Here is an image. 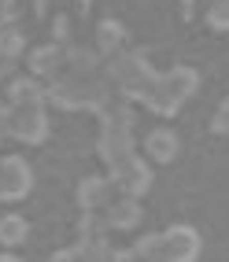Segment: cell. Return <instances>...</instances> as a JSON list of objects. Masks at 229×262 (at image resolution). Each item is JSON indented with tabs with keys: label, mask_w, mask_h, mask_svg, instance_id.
Segmentation results:
<instances>
[{
	"label": "cell",
	"mask_w": 229,
	"mask_h": 262,
	"mask_svg": "<svg viewBox=\"0 0 229 262\" xmlns=\"http://www.w3.org/2000/svg\"><path fill=\"white\" fill-rule=\"evenodd\" d=\"M11 100L19 103V107H37V103L45 100V89H41L37 81H26V78H23V81L11 85Z\"/></svg>",
	"instance_id": "obj_9"
},
{
	"label": "cell",
	"mask_w": 229,
	"mask_h": 262,
	"mask_svg": "<svg viewBox=\"0 0 229 262\" xmlns=\"http://www.w3.org/2000/svg\"><path fill=\"white\" fill-rule=\"evenodd\" d=\"M15 11H19V0H0V19H4V23L11 19Z\"/></svg>",
	"instance_id": "obj_17"
},
{
	"label": "cell",
	"mask_w": 229,
	"mask_h": 262,
	"mask_svg": "<svg viewBox=\"0 0 229 262\" xmlns=\"http://www.w3.org/2000/svg\"><path fill=\"white\" fill-rule=\"evenodd\" d=\"M52 262H81V255H78V251H59Z\"/></svg>",
	"instance_id": "obj_19"
},
{
	"label": "cell",
	"mask_w": 229,
	"mask_h": 262,
	"mask_svg": "<svg viewBox=\"0 0 229 262\" xmlns=\"http://www.w3.org/2000/svg\"><path fill=\"white\" fill-rule=\"evenodd\" d=\"M30 170L23 159H4L0 163V200H19L30 188Z\"/></svg>",
	"instance_id": "obj_3"
},
{
	"label": "cell",
	"mask_w": 229,
	"mask_h": 262,
	"mask_svg": "<svg viewBox=\"0 0 229 262\" xmlns=\"http://www.w3.org/2000/svg\"><path fill=\"white\" fill-rule=\"evenodd\" d=\"M211 129H215V133H229V100L218 107V115L211 118Z\"/></svg>",
	"instance_id": "obj_16"
},
{
	"label": "cell",
	"mask_w": 229,
	"mask_h": 262,
	"mask_svg": "<svg viewBox=\"0 0 229 262\" xmlns=\"http://www.w3.org/2000/svg\"><path fill=\"white\" fill-rule=\"evenodd\" d=\"M118 41H122V26H115V23H103V26H100V45L111 52Z\"/></svg>",
	"instance_id": "obj_15"
},
{
	"label": "cell",
	"mask_w": 229,
	"mask_h": 262,
	"mask_svg": "<svg viewBox=\"0 0 229 262\" xmlns=\"http://www.w3.org/2000/svg\"><path fill=\"white\" fill-rule=\"evenodd\" d=\"M137 255L144 258V262H166V240H163V233L140 236L137 240Z\"/></svg>",
	"instance_id": "obj_8"
},
{
	"label": "cell",
	"mask_w": 229,
	"mask_h": 262,
	"mask_svg": "<svg viewBox=\"0 0 229 262\" xmlns=\"http://www.w3.org/2000/svg\"><path fill=\"white\" fill-rule=\"evenodd\" d=\"M0 71H4V63H0Z\"/></svg>",
	"instance_id": "obj_21"
},
{
	"label": "cell",
	"mask_w": 229,
	"mask_h": 262,
	"mask_svg": "<svg viewBox=\"0 0 229 262\" xmlns=\"http://www.w3.org/2000/svg\"><path fill=\"white\" fill-rule=\"evenodd\" d=\"M11 133H15V137H23V141H30V144L45 141V133H48L45 111H37V107H23V111H15V118H11Z\"/></svg>",
	"instance_id": "obj_4"
},
{
	"label": "cell",
	"mask_w": 229,
	"mask_h": 262,
	"mask_svg": "<svg viewBox=\"0 0 229 262\" xmlns=\"http://www.w3.org/2000/svg\"><path fill=\"white\" fill-rule=\"evenodd\" d=\"M19 56H23V37H19L15 30H8V26H4V30H0V63L11 67Z\"/></svg>",
	"instance_id": "obj_10"
},
{
	"label": "cell",
	"mask_w": 229,
	"mask_h": 262,
	"mask_svg": "<svg viewBox=\"0 0 229 262\" xmlns=\"http://www.w3.org/2000/svg\"><path fill=\"white\" fill-rule=\"evenodd\" d=\"M30 67H33V74H52V71H56V67H59V52L56 48H37V52H33V56H30Z\"/></svg>",
	"instance_id": "obj_11"
},
{
	"label": "cell",
	"mask_w": 229,
	"mask_h": 262,
	"mask_svg": "<svg viewBox=\"0 0 229 262\" xmlns=\"http://www.w3.org/2000/svg\"><path fill=\"white\" fill-rule=\"evenodd\" d=\"M103 222H108L111 229H133V225H140V207L133 200H118L111 211H108Z\"/></svg>",
	"instance_id": "obj_7"
},
{
	"label": "cell",
	"mask_w": 229,
	"mask_h": 262,
	"mask_svg": "<svg viewBox=\"0 0 229 262\" xmlns=\"http://www.w3.org/2000/svg\"><path fill=\"white\" fill-rule=\"evenodd\" d=\"M85 262H111V248H108V240H85L81 244V251H78Z\"/></svg>",
	"instance_id": "obj_12"
},
{
	"label": "cell",
	"mask_w": 229,
	"mask_h": 262,
	"mask_svg": "<svg viewBox=\"0 0 229 262\" xmlns=\"http://www.w3.org/2000/svg\"><path fill=\"white\" fill-rule=\"evenodd\" d=\"M26 240V222L23 218H4L0 222V244H19Z\"/></svg>",
	"instance_id": "obj_13"
},
{
	"label": "cell",
	"mask_w": 229,
	"mask_h": 262,
	"mask_svg": "<svg viewBox=\"0 0 229 262\" xmlns=\"http://www.w3.org/2000/svg\"><path fill=\"white\" fill-rule=\"evenodd\" d=\"M111 262H140V255L137 251H118V255H111Z\"/></svg>",
	"instance_id": "obj_18"
},
{
	"label": "cell",
	"mask_w": 229,
	"mask_h": 262,
	"mask_svg": "<svg viewBox=\"0 0 229 262\" xmlns=\"http://www.w3.org/2000/svg\"><path fill=\"white\" fill-rule=\"evenodd\" d=\"M148 155L155 163H170L174 155H178V133H170V129L148 133Z\"/></svg>",
	"instance_id": "obj_5"
},
{
	"label": "cell",
	"mask_w": 229,
	"mask_h": 262,
	"mask_svg": "<svg viewBox=\"0 0 229 262\" xmlns=\"http://www.w3.org/2000/svg\"><path fill=\"white\" fill-rule=\"evenodd\" d=\"M163 240H166V262H196L200 258V233L192 225H170Z\"/></svg>",
	"instance_id": "obj_1"
},
{
	"label": "cell",
	"mask_w": 229,
	"mask_h": 262,
	"mask_svg": "<svg viewBox=\"0 0 229 262\" xmlns=\"http://www.w3.org/2000/svg\"><path fill=\"white\" fill-rule=\"evenodd\" d=\"M211 30H229V0L211 4Z\"/></svg>",
	"instance_id": "obj_14"
},
{
	"label": "cell",
	"mask_w": 229,
	"mask_h": 262,
	"mask_svg": "<svg viewBox=\"0 0 229 262\" xmlns=\"http://www.w3.org/2000/svg\"><path fill=\"white\" fill-rule=\"evenodd\" d=\"M115 173H111V181L126 192V196H140V192H148V185H152V170L140 163V159H122L118 166H111Z\"/></svg>",
	"instance_id": "obj_2"
},
{
	"label": "cell",
	"mask_w": 229,
	"mask_h": 262,
	"mask_svg": "<svg viewBox=\"0 0 229 262\" xmlns=\"http://www.w3.org/2000/svg\"><path fill=\"white\" fill-rule=\"evenodd\" d=\"M108 192H111V185L103 181V178H85L81 188H78V200H81L85 211H96V207L108 203Z\"/></svg>",
	"instance_id": "obj_6"
},
{
	"label": "cell",
	"mask_w": 229,
	"mask_h": 262,
	"mask_svg": "<svg viewBox=\"0 0 229 262\" xmlns=\"http://www.w3.org/2000/svg\"><path fill=\"white\" fill-rule=\"evenodd\" d=\"M0 262H19V258H11V255H0Z\"/></svg>",
	"instance_id": "obj_20"
}]
</instances>
